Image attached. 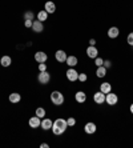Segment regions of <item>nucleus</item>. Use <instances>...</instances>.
<instances>
[{"instance_id": "nucleus-1", "label": "nucleus", "mask_w": 133, "mask_h": 148, "mask_svg": "<svg viewBox=\"0 0 133 148\" xmlns=\"http://www.w3.org/2000/svg\"><path fill=\"white\" fill-rule=\"evenodd\" d=\"M67 128H68V124H67V120L65 119H61V117H59L53 121V125H52V132L53 135L59 136V135L64 134L67 131Z\"/></svg>"}, {"instance_id": "nucleus-2", "label": "nucleus", "mask_w": 133, "mask_h": 148, "mask_svg": "<svg viewBox=\"0 0 133 148\" xmlns=\"http://www.w3.org/2000/svg\"><path fill=\"white\" fill-rule=\"evenodd\" d=\"M51 101L52 104H55V106H61L64 103V96H63V93L60 91H53L51 93Z\"/></svg>"}, {"instance_id": "nucleus-3", "label": "nucleus", "mask_w": 133, "mask_h": 148, "mask_svg": "<svg viewBox=\"0 0 133 148\" xmlns=\"http://www.w3.org/2000/svg\"><path fill=\"white\" fill-rule=\"evenodd\" d=\"M117 101H119V96L116 93H113L112 91L105 95V103H108V106H115L117 104Z\"/></svg>"}, {"instance_id": "nucleus-4", "label": "nucleus", "mask_w": 133, "mask_h": 148, "mask_svg": "<svg viewBox=\"0 0 133 148\" xmlns=\"http://www.w3.org/2000/svg\"><path fill=\"white\" fill-rule=\"evenodd\" d=\"M38 80L40 84H48V83L51 82V75L47 72V71H43L38 75Z\"/></svg>"}, {"instance_id": "nucleus-5", "label": "nucleus", "mask_w": 133, "mask_h": 148, "mask_svg": "<svg viewBox=\"0 0 133 148\" xmlns=\"http://www.w3.org/2000/svg\"><path fill=\"white\" fill-rule=\"evenodd\" d=\"M65 75H67V79H68L69 82H76V80H78V72L73 67H71V68L67 71Z\"/></svg>"}, {"instance_id": "nucleus-6", "label": "nucleus", "mask_w": 133, "mask_h": 148, "mask_svg": "<svg viewBox=\"0 0 133 148\" xmlns=\"http://www.w3.org/2000/svg\"><path fill=\"white\" fill-rule=\"evenodd\" d=\"M67 52L65 51H63V49H59V51H56V53H55V59L57 60L59 63H65L67 62Z\"/></svg>"}, {"instance_id": "nucleus-7", "label": "nucleus", "mask_w": 133, "mask_h": 148, "mask_svg": "<svg viewBox=\"0 0 133 148\" xmlns=\"http://www.w3.org/2000/svg\"><path fill=\"white\" fill-rule=\"evenodd\" d=\"M87 55L91 59H96L99 56V49L96 48L95 45H89L88 48H87Z\"/></svg>"}, {"instance_id": "nucleus-8", "label": "nucleus", "mask_w": 133, "mask_h": 148, "mask_svg": "<svg viewBox=\"0 0 133 148\" xmlns=\"http://www.w3.org/2000/svg\"><path fill=\"white\" fill-rule=\"evenodd\" d=\"M35 60H36L38 63H45L48 60V55L43 51H39V52L35 53Z\"/></svg>"}, {"instance_id": "nucleus-9", "label": "nucleus", "mask_w": 133, "mask_h": 148, "mask_svg": "<svg viewBox=\"0 0 133 148\" xmlns=\"http://www.w3.org/2000/svg\"><path fill=\"white\" fill-rule=\"evenodd\" d=\"M93 100H95L96 104H102V103H105V93H102L101 91L96 92L95 95H93Z\"/></svg>"}, {"instance_id": "nucleus-10", "label": "nucleus", "mask_w": 133, "mask_h": 148, "mask_svg": "<svg viewBox=\"0 0 133 148\" xmlns=\"http://www.w3.org/2000/svg\"><path fill=\"white\" fill-rule=\"evenodd\" d=\"M44 10L47 11L48 14H55L56 12V4L53 3V1H51V0H48V1H45V4H44Z\"/></svg>"}, {"instance_id": "nucleus-11", "label": "nucleus", "mask_w": 133, "mask_h": 148, "mask_svg": "<svg viewBox=\"0 0 133 148\" xmlns=\"http://www.w3.org/2000/svg\"><path fill=\"white\" fill-rule=\"evenodd\" d=\"M32 29H33V32H36V34H40V32H43V29H44V24H43V21H40V20H33V24H32Z\"/></svg>"}, {"instance_id": "nucleus-12", "label": "nucleus", "mask_w": 133, "mask_h": 148, "mask_svg": "<svg viewBox=\"0 0 133 148\" xmlns=\"http://www.w3.org/2000/svg\"><path fill=\"white\" fill-rule=\"evenodd\" d=\"M52 125H53V121L51 119H48V117H44L43 120H41V125L40 127L44 130V131H48V130H52Z\"/></svg>"}, {"instance_id": "nucleus-13", "label": "nucleus", "mask_w": 133, "mask_h": 148, "mask_svg": "<svg viewBox=\"0 0 133 148\" xmlns=\"http://www.w3.org/2000/svg\"><path fill=\"white\" fill-rule=\"evenodd\" d=\"M28 124H29V127L31 128H39L41 125V119L39 116H33V117L29 119Z\"/></svg>"}, {"instance_id": "nucleus-14", "label": "nucleus", "mask_w": 133, "mask_h": 148, "mask_svg": "<svg viewBox=\"0 0 133 148\" xmlns=\"http://www.w3.org/2000/svg\"><path fill=\"white\" fill-rule=\"evenodd\" d=\"M96 130H97V127H96V124H95V123H92V121L87 123V124H85V127H84V131H85V134H88V135L95 134Z\"/></svg>"}, {"instance_id": "nucleus-15", "label": "nucleus", "mask_w": 133, "mask_h": 148, "mask_svg": "<svg viewBox=\"0 0 133 148\" xmlns=\"http://www.w3.org/2000/svg\"><path fill=\"white\" fill-rule=\"evenodd\" d=\"M120 35V29L117 27H110L108 29V38L109 39H116Z\"/></svg>"}, {"instance_id": "nucleus-16", "label": "nucleus", "mask_w": 133, "mask_h": 148, "mask_svg": "<svg viewBox=\"0 0 133 148\" xmlns=\"http://www.w3.org/2000/svg\"><path fill=\"white\" fill-rule=\"evenodd\" d=\"M75 99L77 103H85V100H87V95L85 92H83V91H77L75 95Z\"/></svg>"}, {"instance_id": "nucleus-17", "label": "nucleus", "mask_w": 133, "mask_h": 148, "mask_svg": "<svg viewBox=\"0 0 133 148\" xmlns=\"http://www.w3.org/2000/svg\"><path fill=\"white\" fill-rule=\"evenodd\" d=\"M0 64H1V67H10L11 64H12V59H11V56H1V59H0Z\"/></svg>"}, {"instance_id": "nucleus-18", "label": "nucleus", "mask_w": 133, "mask_h": 148, "mask_svg": "<svg viewBox=\"0 0 133 148\" xmlns=\"http://www.w3.org/2000/svg\"><path fill=\"white\" fill-rule=\"evenodd\" d=\"M100 91H101L102 93H105V95H106V93H109L110 91H112V86H110L108 82L102 83L101 86H100Z\"/></svg>"}, {"instance_id": "nucleus-19", "label": "nucleus", "mask_w": 133, "mask_h": 148, "mask_svg": "<svg viewBox=\"0 0 133 148\" xmlns=\"http://www.w3.org/2000/svg\"><path fill=\"white\" fill-rule=\"evenodd\" d=\"M8 99H10L11 103H19L21 100V96H20V93H17V92H12L8 96Z\"/></svg>"}, {"instance_id": "nucleus-20", "label": "nucleus", "mask_w": 133, "mask_h": 148, "mask_svg": "<svg viewBox=\"0 0 133 148\" xmlns=\"http://www.w3.org/2000/svg\"><path fill=\"white\" fill-rule=\"evenodd\" d=\"M65 63H67L69 67H75V66H77L78 60H77V58H76V56L71 55V56H68V58H67V62H65Z\"/></svg>"}, {"instance_id": "nucleus-21", "label": "nucleus", "mask_w": 133, "mask_h": 148, "mask_svg": "<svg viewBox=\"0 0 133 148\" xmlns=\"http://www.w3.org/2000/svg\"><path fill=\"white\" fill-rule=\"evenodd\" d=\"M106 75V68L104 66L101 67H97V69H96V76L97 77H104V76Z\"/></svg>"}, {"instance_id": "nucleus-22", "label": "nucleus", "mask_w": 133, "mask_h": 148, "mask_svg": "<svg viewBox=\"0 0 133 148\" xmlns=\"http://www.w3.org/2000/svg\"><path fill=\"white\" fill-rule=\"evenodd\" d=\"M48 12L45 10H43V11H40L38 14V20H40V21H47V19H48Z\"/></svg>"}, {"instance_id": "nucleus-23", "label": "nucleus", "mask_w": 133, "mask_h": 148, "mask_svg": "<svg viewBox=\"0 0 133 148\" xmlns=\"http://www.w3.org/2000/svg\"><path fill=\"white\" fill-rule=\"evenodd\" d=\"M35 19V14L32 11H25L24 12V20H33Z\"/></svg>"}, {"instance_id": "nucleus-24", "label": "nucleus", "mask_w": 133, "mask_h": 148, "mask_svg": "<svg viewBox=\"0 0 133 148\" xmlns=\"http://www.w3.org/2000/svg\"><path fill=\"white\" fill-rule=\"evenodd\" d=\"M36 116H39L41 119V117H45V110L43 107H39L38 110H36Z\"/></svg>"}, {"instance_id": "nucleus-25", "label": "nucleus", "mask_w": 133, "mask_h": 148, "mask_svg": "<svg viewBox=\"0 0 133 148\" xmlns=\"http://www.w3.org/2000/svg\"><path fill=\"white\" fill-rule=\"evenodd\" d=\"M95 64H96V67H101L102 64H104V60H102L101 58H99V56H97V58L95 59Z\"/></svg>"}, {"instance_id": "nucleus-26", "label": "nucleus", "mask_w": 133, "mask_h": 148, "mask_svg": "<svg viewBox=\"0 0 133 148\" xmlns=\"http://www.w3.org/2000/svg\"><path fill=\"white\" fill-rule=\"evenodd\" d=\"M126 43L133 47V32H130V34L128 35V38H126Z\"/></svg>"}, {"instance_id": "nucleus-27", "label": "nucleus", "mask_w": 133, "mask_h": 148, "mask_svg": "<svg viewBox=\"0 0 133 148\" xmlns=\"http://www.w3.org/2000/svg\"><path fill=\"white\" fill-rule=\"evenodd\" d=\"M67 124H68V127H73L76 124V120L73 117H68V119H67Z\"/></svg>"}, {"instance_id": "nucleus-28", "label": "nucleus", "mask_w": 133, "mask_h": 148, "mask_svg": "<svg viewBox=\"0 0 133 148\" xmlns=\"http://www.w3.org/2000/svg\"><path fill=\"white\" fill-rule=\"evenodd\" d=\"M87 79H88V76L85 73H78V82L84 83V82H87Z\"/></svg>"}, {"instance_id": "nucleus-29", "label": "nucleus", "mask_w": 133, "mask_h": 148, "mask_svg": "<svg viewBox=\"0 0 133 148\" xmlns=\"http://www.w3.org/2000/svg\"><path fill=\"white\" fill-rule=\"evenodd\" d=\"M33 24V20H24V27L25 28H32Z\"/></svg>"}, {"instance_id": "nucleus-30", "label": "nucleus", "mask_w": 133, "mask_h": 148, "mask_svg": "<svg viewBox=\"0 0 133 148\" xmlns=\"http://www.w3.org/2000/svg\"><path fill=\"white\" fill-rule=\"evenodd\" d=\"M39 71H40V72L47 71V64H45V63H39Z\"/></svg>"}, {"instance_id": "nucleus-31", "label": "nucleus", "mask_w": 133, "mask_h": 148, "mask_svg": "<svg viewBox=\"0 0 133 148\" xmlns=\"http://www.w3.org/2000/svg\"><path fill=\"white\" fill-rule=\"evenodd\" d=\"M102 66H104L106 69H108V68L110 67V62H109V60H104V64H102Z\"/></svg>"}, {"instance_id": "nucleus-32", "label": "nucleus", "mask_w": 133, "mask_h": 148, "mask_svg": "<svg viewBox=\"0 0 133 148\" xmlns=\"http://www.w3.org/2000/svg\"><path fill=\"white\" fill-rule=\"evenodd\" d=\"M96 44V40L95 39H91V40H89V45H95Z\"/></svg>"}, {"instance_id": "nucleus-33", "label": "nucleus", "mask_w": 133, "mask_h": 148, "mask_svg": "<svg viewBox=\"0 0 133 148\" xmlns=\"http://www.w3.org/2000/svg\"><path fill=\"white\" fill-rule=\"evenodd\" d=\"M40 147H41V148H48L49 145H48L47 143H43V144H40Z\"/></svg>"}, {"instance_id": "nucleus-34", "label": "nucleus", "mask_w": 133, "mask_h": 148, "mask_svg": "<svg viewBox=\"0 0 133 148\" xmlns=\"http://www.w3.org/2000/svg\"><path fill=\"white\" fill-rule=\"evenodd\" d=\"M130 114H132V115H133V103H132V104H130Z\"/></svg>"}]
</instances>
